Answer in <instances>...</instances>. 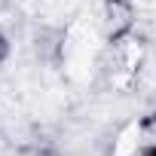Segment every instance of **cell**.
<instances>
[{"label":"cell","instance_id":"6da1fadb","mask_svg":"<svg viewBox=\"0 0 156 156\" xmlns=\"http://www.w3.org/2000/svg\"><path fill=\"white\" fill-rule=\"evenodd\" d=\"M6 49H9V46H6V37H3V34H0V58H3V55H6Z\"/></svg>","mask_w":156,"mask_h":156}]
</instances>
